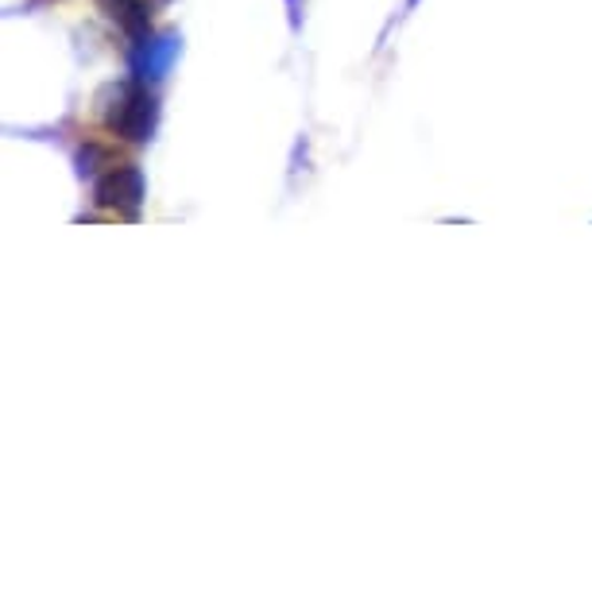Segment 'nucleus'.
Here are the masks:
<instances>
[{"mask_svg":"<svg viewBox=\"0 0 592 592\" xmlns=\"http://www.w3.org/2000/svg\"><path fill=\"white\" fill-rule=\"evenodd\" d=\"M144 171L136 163H112L94 178V206L109 209L117 217H136L144 206Z\"/></svg>","mask_w":592,"mask_h":592,"instance_id":"obj_2","label":"nucleus"},{"mask_svg":"<svg viewBox=\"0 0 592 592\" xmlns=\"http://www.w3.org/2000/svg\"><path fill=\"white\" fill-rule=\"evenodd\" d=\"M117 163V152L109 144H97V140H86L74 155V167H78V178H97L101 167H112Z\"/></svg>","mask_w":592,"mask_h":592,"instance_id":"obj_5","label":"nucleus"},{"mask_svg":"<svg viewBox=\"0 0 592 592\" xmlns=\"http://www.w3.org/2000/svg\"><path fill=\"white\" fill-rule=\"evenodd\" d=\"M287 9H290V28L298 32V0H287Z\"/></svg>","mask_w":592,"mask_h":592,"instance_id":"obj_6","label":"nucleus"},{"mask_svg":"<svg viewBox=\"0 0 592 592\" xmlns=\"http://www.w3.org/2000/svg\"><path fill=\"white\" fill-rule=\"evenodd\" d=\"M415 4H418V0H407V9H415Z\"/></svg>","mask_w":592,"mask_h":592,"instance_id":"obj_7","label":"nucleus"},{"mask_svg":"<svg viewBox=\"0 0 592 592\" xmlns=\"http://www.w3.org/2000/svg\"><path fill=\"white\" fill-rule=\"evenodd\" d=\"M178 55H183V35L155 32V35H147V40L132 43L129 70H132V78L147 81V86H160V81H167V74L175 70Z\"/></svg>","mask_w":592,"mask_h":592,"instance_id":"obj_3","label":"nucleus"},{"mask_svg":"<svg viewBox=\"0 0 592 592\" xmlns=\"http://www.w3.org/2000/svg\"><path fill=\"white\" fill-rule=\"evenodd\" d=\"M109 20L129 35V43H140L152 35V4L147 0H101Z\"/></svg>","mask_w":592,"mask_h":592,"instance_id":"obj_4","label":"nucleus"},{"mask_svg":"<svg viewBox=\"0 0 592 592\" xmlns=\"http://www.w3.org/2000/svg\"><path fill=\"white\" fill-rule=\"evenodd\" d=\"M109 105H105V129L124 144H147L160 129V101L152 86L140 78H129L121 86H109Z\"/></svg>","mask_w":592,"mask_h":592,"instance_id":"obj_1","label":"nucleus"}]
</instances>
